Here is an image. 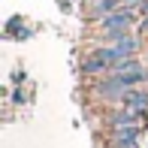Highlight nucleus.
<instances>
[{
	"instance_id": "nucleus-1",
	"label": "nucleus",
	"mask_w": 148,
	"mask_h": 148,
	"mask_svg": "<svg viewBox=\"0 0 148 148\" xmlns=\"http://www.w3.org/2000/svg\"><path fill=\"white\" fill-rule=\"evenodd\" d=\"M121 58L118 55V49L115 45H106V49H97V51H91L88 58H85V64H82V70L88 73V76H94V73H106V70H115V66L121 64Z\"/></svg>"
},
{
	"instance_id": "nucleus-2",
	"label": "nucleus",
	"mask_w": 148,
	"mask_h": 148,
	"mask_svg": "<svg viewBox=\"0 0 148 148\" xmlns=\"http://www.w3.org/2000/svg\"><path fill=\"white\" fill-rule=\"evenodd\" d=\"M130 24H133V12H130V9H115L112 15L100 18V27L106 30V36H109V39H121Z\"/></svg>"
},
{
	"instance_id": "nucleus-3",
	"label": "nucleus",
	"mask_w": 148,
	"mask_h": 148,
	"mask_svg": "<svg viewBox=\"0 0 148 148\" xmlns=\"http://www.w3.org/2000/svg\"><path fill=\"white\" fill-rule=\"evenodd\" d=\"M145 79H148V73L142 70V66H136V70H127V73H112V82H115L121 91L136 88V85H142Z\"/></svg>"
},
{
	"instance_id": "nucleus-4",
	"label": "nucleus",
	"mask_w": 148,
	"mask_h": 148,
	"mask_svg": "<svg viewBox=\"0 0 148 148\" xmlns=\"http://www.w3.org/2000/svg\"><path fill=\"white\" fill-rule=\"evenodd\" d=\"M121 106L124 109H148V91L145 88H127L121 94Z\"/></svg>"
},
{
	"instance_id": "nucleus-5",
	"label": "nucleus",
	"mask_w": 148,
	"mask_h": 148,
	"mask_svg": "<svg viewBox=\"0 0 148 148\" xmlns=\"http://www.w3.org/2000/svg\"><path fill=\"white\" fill-rule=\"evenodd\" d=\"M115 49H118L121 58H133V55H136V49H139V42H136L133 36H127V33H124L121 39H115Z\"/></svg>"
}]
</instances>
